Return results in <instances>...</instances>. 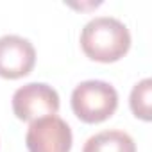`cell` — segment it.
I'll use <instances>...</instances> for the list:
<instances>
[{
  "mask_svg": "<svg viewBox=\"0 0 152 152\" xmlns=\"http://www.w3.org/2000/svg\"><path fill=\"white\" fill-rule=\"evenodd\" d=\"M81 47L90 59L113 63L131 48V32L115 16H95L81 31Z\"/></svg>",
  "mask_w": 152,
  "mask_h": 152,
  "instance_id": "6da1fadb",
  "label": "cell"
},
{
  "mask_svg": "<svg viewBox=\"0 0 152 152\" xmlns=\"http://www.w3.org/2000/svg\"><path fill=\"white\" fill-rule=\"evenodd\" d=\"M118 107V93L106 81H84L72 91V109L79 120L99 124L107 120Z\"/></svg>",
  "mask_w": 152,
  "mask_h": 152,
  "instance_id": "7a4b0ae2",
  "label": "cell"
},
{
  "mask_svg": "<svg viewBox=\"0 0 152 152\" xmlns=\"http://www.w3.org/2000/svg\"><path fill=\"white\" fill-rule=\"evenodd\" d=\"M13 111L23 122L56 115L59 111V95L45 83H29L15 91Z\"/></svg>",
  "mask_w": 152,
  "mask_h": 152,
  "instance_id": "3957f363",
  "label": "cell"
},
{
  "mask_svg": "<svg viewBox=\"0 0 152 152\" xmlns=\"http://www.w3.org/2000/svg\"><path fill=\"white\" fill-rule=\"evenodd\" d=\"M72 140L70 125L56 115L32 120L25 136L29 152H70Z\"/></svg>",
  "mask_w": 152,
  "mask_h": 152,
  "instance_id": "277c9868",
  "label": "cell"
},
{
  "mask_svg": "<svg viewBox=\"0 0 152 152\" xmlns=\"http://www.w3.org/2000/svg\"><path fill=\"white\" fill-rule=\"evenodd\" d=\"M36 63L34 45L18 34L0 38V77L20 79L31 73Z\"/></svg>",
  "mask_w": 152,
  "mask_h": 152,
  "instance_id": "5b68a950",
  "label": "cell"
},
{
  "mask_svg": "<svg viewBox=\"0 0 152 152\" xmlns=\"http://www.w3.org/2000/svg\"><path fill=\"white\" fill-rule=\"evenodd\" d=\"M83 152H136V143L125 131L111 129L90 136Z\"/></svg>",
  "mask_w": 152,
  "mask_h": 152,
  "instance_id": "8992f818",
  "label": "cell"
},
{
  "mask_svg": "<svg viewBox=\"0 0 152 152\" xmlns=\"http://www.w3.org/2000/svg\"><path fill=\"white\" fill-rule=\"evenodd\" d=\"M150 91H152V81L147 77L143 81H140L138 84H134L132 91H131V109L134 113L136 118H141L145 122H148L152 118L150 115Z\"/></svg>",
  "mask_w": 152,
  "mask_h": 152,
  "instance_id": "52a82bcc",
  "label": "cell"
}]
</instances>
